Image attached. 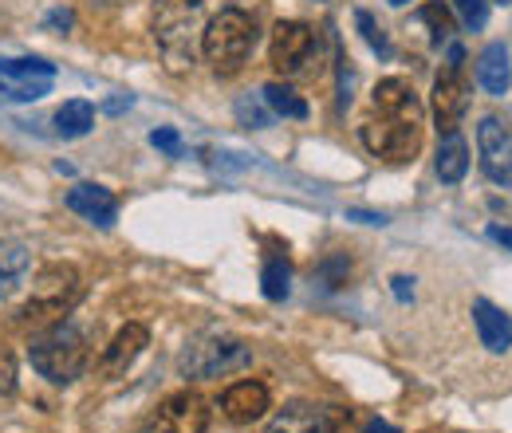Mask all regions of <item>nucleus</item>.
<instances>
[{"instance_id":"4","label":"nucleus","mask_w":512,"mask_h":433,"mask_svg":"<svg viewBox=\"0 0 512 433\" xmlns=\"http://www.w3.org/2000/svg\"><path fill=\"white\" fill-rule=\"evenodd\" d=\"M201 0H154V40L170 71H186L197 56Z\"/></svg>"},{"instance_id":"2","label":"nucleus","mask_w":512,"mask_h":433,"mask_svg":"<svg viewBox=\"0 0 512 433\" xmlns=\"http://www.w3.org/2000/svg\"><path fill=\"white\" fill-rule=\"evenodd\" d=\"M32 367L48 382L67 386L91 367V339L79 323H52L44 335L32 339Z\"/></svg>"},{"instance_id":"25","label":"nucleus","mask_w":512,"mask_h":433,"mask_svg":"<svg viewBox=\"0 0 512 433\" xmlns=\"http://www.w3.org/2000/svg\"><path fill=\"white\" fill-rule=\"evenodd\" d=\"M355 24L363 28V40L379 52V56H390V40H386V32L371 20V12H355Z\"/></svg>"},{"instance_id":"27","label":"nucleus","mask_w":512,"mask_h":433,"mask_svg":"<svg viewBox=\"0 0 512 433\" xmlns=\"http://www.w3.org/2000/svg\"><path fill=\"white\" fill-rule=\"evenodd\" d=\"M150 146H158V150L170 154V158H182V134H178L174 126H158V130L150 134Z\"/></svg>"},{"instance_id":"7","label":"nucleus","mask_w":512,"mask_h":433,"mask_svg":"<svg viewBox=\"0 0 512 433\" xmlns=\"http://www.w3.org/2000/svg\"><path fill=\"white\" fill-rule=\"evenodd\" d=\"M268 60L284 75H308L312 63L320 60V36L312 24L304 20H280L272 28V44H268Z\"/></svg>"},{"instance_id":"14","label":"nucleus","mask_w":512,"mask_h":433,"mask_svg":"<svg viewBox=\"0 0 512 433\" xmlns=\"http://www.w3.org/2000/svg\"><path fill=\"white\" fill-rule=\"evenodd\" d=\"M264 433H335V414L312 402H292L268 422Z\"/></svg>"},{"instance_id":"23","label":"nucleus","mask_w":512,"mask_h":433,"mask_svg":"<svg viewBox=\"0 0 512 433\" xmlns=\"http://www.w3.org/2000/svg\"><path fill=\"white\" fill-rule=\"evenodd\" d=\"M453 12L469 32H481L489 24V0H453Z\"/></svg>"},{"instance_id":"8","label":"nucleus","mask_w":512,"mask_h":433,"mask_svg":"<svg viewBox=\"0 0 512 433\" xmlns=\"http://www.w3.org/2000/svg\"><path fill=\"white\" fill-rule=\"evenodd\" d=\"M205 426H209V402L197 390H178L146 414L138 433H205Z\"/></svg>"},{"instance_id":"29","label":"nucleus","mask_w":512,"mask_h":433,"mask_svg":"<svg viewBox=\"0 0 512 433\" xmlns=\"http://www.w3.org/2000/svg\"><path fill=\"white\" fill-rule=\"evenodd\" d=\"M390 284H394V296H398L402 304H406V300H414V280H410V276H394Z\"/></svg>"},{"instance_id":"26","label":"nucleus","mask_w":512,"mask_h":433,"mask_svg":"<svg viewBox=\"0 0 512 433\" xmlns=\"http://www.w3.org/2000/svg\"><path fill=\"white\" fill-rule=\"evenodd\" d=\"M422 20H426V24L434 28L430 36H434V44L442 48V44H446V40H449V32H453V24H449V12H446V8H442V4H430V8L422 12Z\"/></svg>"},{"instance_id":"28","label":"nucleus","mask_w":512,"mask_h":433,"mask_svg":"<svg viewBox=\"0 0 512 433\" xmlns=\"http://www.w3.org/2000/svg\"><path fill=\"white\" fill-rule=\"evenodd\" d=\"M16 390V363H12V351L0 343V398H8Z\"/></svg>"},{"instance_id":"33","label":"nucleus","mask_w":512,"mask_h":433,"mask_svg":"<svg viewBox=\"0 0 512 433\" xmlns=\"http://www.w3.org/2000/svg\"><path fill=\"white\" fill-rule=\"evenodd\" d=\"M48 24H60V28H71V12H67V8H56V12L48 16Z\"/></svg>"},{"instance_id":"17","label":"nucleus","mask_w":512,"mask_h":433,"mask_svg":"<svg viewBox=\"0 0 512 433\" xmlns=\"http://www.w3.org/2000/svg\"><path fill=\"white\" fill-rule=\"evenodd\" d=\"M477 83H481L493 99H501V95L509 91L512 63H509V48H505V44H489V48L477 56Z\"/></svg>"},{"instance_id":"35","label":"nucleus","mask_w":512,"mask_h":433,"mask_svg":"<svg viewBox=\"0 0 512 433\" xmlns=\"http://www.w3.org/2000/svg\"><path fill=\"white\" fill-rule=\"evenodd\" d=\"M390 4H394V8H402V4H410V0H390Z\"/></svg>"},{"instance_id":"10","label":"nucleus","mask_w":512,"mask_h":433,"mask_svg":"<svg viewBox=\"0 0 512 433\" xmlns=\"http://www.w3.org/2000/svg\"><path fill=\"white\" fill-rule=\"evenodd\" d=\"M56 67L44 60H0V95L12 103H36L52 91Z\"/></svg>"},{"instance_id":"13","label":"nucleus","mask_w":512,"mask_h":433,"mask_svg":"<svg viewBox=\"0 0 512 433\" xmlns=\"http://www.w3.org/2000/svg\"><path fill=\"white\" fill-rule=\"evenodd\" d=\"M146 343H150V331H146L142 323H127V327L111 339V347L103 351L99 374H103V378H119V374H127L130 367H134V359L146 351Z\"/></svg>"},{"instance_id":"11","label":"nucleus","mask_w":512,"mask_h":433,"mask_svg":"<svg viewBox=\"0 0 512 433\" xmlns=\"http://www.w3.org/2000/svg\"><path fill=\"white\" fill-rule=\"evenodd\" d=\"M477 150H481V170L493 186H512V126L485 115L477 123Z\"/></svg>"},{"instance_id":"6","label":"nucleus","mask_w":512,"mask_h":433,"mask_svg":"<svg viewBox=\"0 0 512 433\" xmlns=\"http://www.w3.org/2000/svg\"><path fill=\"white\" fill-rule=\"evenodd\" d=\"M253 363V347L237 335H201L182 351L178 367L186 378H225L233 371H245Z\"/></svg>"},{"instance_id":"22","label":"nucleus","mask_w":512,"mask_h":433,"mask_svg":"<svg viewBox=\"0 0 512 433\" xmlns=\"http://www.w3.org/2000/svg\"><path fill=\"white\" fill-rule=\"evenodd\" d=\"M288 284H292V268H288V256L272 252L264 260V272H260V288L268 300H284L288 296Z\"/></svg>"},{"instance_id":"20","label":"nucleus","mask_w":512,"mask_h":433,"mask_svg":"<svg viewBox=\"0 0 512 433\" xmlns=\"http://www.w3.org/2000/svg\"><path fill=\"white\" fill-rule=\"evenodd\" d=\"M56 134L60 138H83L91 126H95V107L91 103H83V99H67L64 107L56 111Z\"/></svg>"},{"instance_id":"5","label":"nucleus","mask_w":512,"mask_h":433,"mask_svg":"<svg viewBox=\"0 0 512 433\" xmlns=\"http://www.w3.org/2000/svg\"><path fill=\"white\" fill-rule=\"evenodd\" d=\"M79 296H83V284L71 264H44L32 280V296L20 308V319L24 323H56L79 304Z\"/></svg>"},{"instance_id":"21","label":"nucleus","mask_w":512,"mask_h":433,"mask_svg":"<svg viewBox=\"0 0 512 433\" xmlns=\"http://www.w3.org/2000/svg\"><path fill=\"white\" fill-rule=\"evenodd\" d=\"M260 99H264V107H268L272 115H284V119H308V103H304L288 83H268V87L260 91Z\"/></svg>"},{"instance_id":"18","label":"nucleus","mask_w":512,"mask_h":433,"mask_svg":"<svg viewBox=\"0 0 512 433\" xmlns=\"http://www.w3.org/2000/svg\"><path fill=\"white\" fill-rule=\"evenodd\" d=\"M32 268V252L24 241H0V300H8Z\"/></svg>"},{"instance_id":"19","label":"nucleus","mask_w":512,"mask_h":433,"mask_svg":"<svg viewBox=\"0 0 512 433\" xmlns=\"http://www.w3.org/2000/svg\"><path fill=\"white\" fill-rule=\"evenodd\" d=\"M438 178L446 182V186H457L461 178H465V170H469V146H465V138L457 134V130H449L442 134V142H438Z\"/></svg>"},{"instance_id":"3","label":"nucleus","mask_w":512,"mask_h":433,"mask_svg":"<svg viewBox=\"0 0 512 433\" xmlns=\"http://www.w3.org/2000/svg\"><path fill=\"white\" fill-rule=\"evenodd\" d=\"M256 44V20L245 8H221L201 32V56L217 75H237Z\"/></svg>"},{"instance_id":"24","label":"nucleus","mask_w":512,"mask_h":433,"mask_svg":"<svg viewBox=\"0 0 512 433\" xmlns=\"http://www.w3.org/2000/svg\"><path fill=\"white\" fill-rule=\"evenodd\" d=\"M237 119H241V123L245 126H256V130H264V126L272 123V111H268V107H264V99H260V95H241V99H237Z\"/></svg>"},{"instance_id":"31","label":"nucleus","mask_w":512,"mask_h":433,"mask_svg":"<svg viewBox=\"0 0 512 433\" xmlns=\"http://www.w3.org/2000/svg\"><path fill=\"white\" fill-rule=\"evenodd\" d=\"M347 217H351V221H363V225H386L383 213H367V209H351Z\"/></svg>"},{"instance_id":"12","label":"nucleus","mask_w":512,"mask_h":433,"mask_svg":"<svg viewBox=\"0 0 512 433\" xmlns=\"http://www.w3.org/2000/svg\"><path fill=\"white\" fill-rule=\"evenodd\" d=\"M67 209L79 213L83 221L99 225V229H111L115 217H119V201H115V193L103 186H91V182H79V186L67 189Z\"/></svg>"},{"instance_id":"15","label":"nucleus","mask_w":512,"mask_h":433,"mask_svg":"<svg viewBox=\"0 0 512 433\" xmlns=\"http://www.w3.org/2000/svg\"><path fill=\"white\" fill-rule=\"evenodd\" d=\"M264 410H268V386L264 382H237L221 394V414L237 426L264 418Z\"/></svg>"},{"instance_id":"1","label":"nucleus","mask_w":512,"mask_h":433,"mask_svg":"<svg viewBox=\"0 0 512 433\" xmlns=\"http://www.w3.org/2000/svg\"><path fill=\"white\" fill-rule=\"evenodd\" d=\"M363 146L390 166L414 162L422 150V99L406 79L390 75L375 87V115L363 123Z\"/></svg>"},{"instance_id":"9","label":"nucleus","mask_w":512,"mask_h":433,"mask_svg":"<svg viewBox=\"0 0 512 433\" xmlns=\"http://www.w3.org/2000/svg\"><path fill=\"white\" fill-rule=\"evenodd\" d=\"M465 111H469L465 52L453 44V48H449V67L434 79V119H438V130H442V134L457 130V123H461Z\"/></svg>"},{"instance_id":"34","label":"nucleus","mask_w":512,"mask_h":433,"mask_svg":"<svg viewBox=\"0 0 512 433\" xmlns=\"http://www.w3.org/2000/svg\"><path fill=\"white\" fill-rule=\"evenodd\" d=\"M367 433H398V430H394V426H390V422H383V418H375V422H371V426H367Z\"/></svg>"},{"instance_id":"30","label":"nucleus","mask_w":512,"mask_h":433,"mask_svg":"<svg viewBox=\"0 0 512 433\" xmlns=\"http://www.w3.org/2000/svg\"><path fill=\"white\" fill-rule=\"evenodd\" d=\"M130 103H134L130 95H115V99L103 103V111H107V115H123V111H130Z\"/></svg>"},{"instance_id":"16","label":"nucleus","mask_w":512,"mask_h":433,"mask_svg":"<svg viewBox=\"0 0 512 433\" xmlns=\"http://www.w3.org/2000/svg\"><path fill=\"white\" fill-rule=\"evenodd\" d=\"M473 323L481 335V347L493 355H505L512 347V319L489 300H473Z\"/></svg>"},{"instance_id":"36","label":"nucleus","mask_w":512,"mask_h":433,"mask_svg":"<svg viewBox=\"0 0 512 433\" xmlns=\"http://www.w3.org/2000/svg\"><path fill=\"white\" fill-rule=\"evenodd\" d=\"M111 4H123V0H111Z\"/></svg>"},{"instance_id":"32","label":"nucleus","mask_w":512,"mask_h":433,"mask_svg":"<svg viewBox=\"0 0 512 433\" xmlns=\"http://www.w3.org/2000/svg\"><path fill=\"white\" fill-rule=\"evenodd\" d=\"M489 241H497V245H505L512 252V229H505V225H489Z\"/></svg>"}]
</instances>
